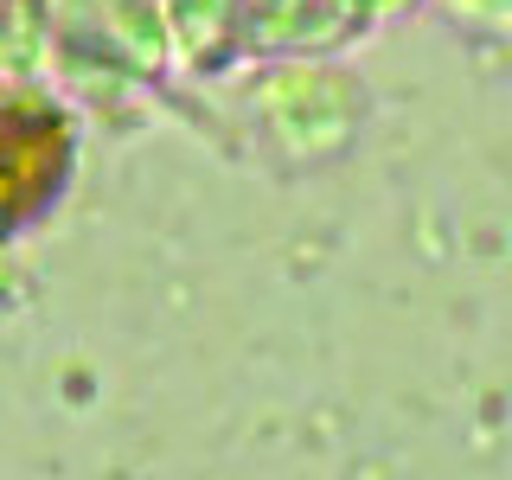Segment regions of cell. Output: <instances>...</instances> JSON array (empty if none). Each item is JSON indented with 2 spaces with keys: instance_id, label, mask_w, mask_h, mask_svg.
<instances>
[{
  "instance_id": "1",
  "label": "cell",
  "mask_w": 512,
  "mask_h": 480,
  "mask_svg": "<svg viewBox=\"0 0 512 480\" xmlns=\"http://www.w3.org/2000/svg\"><path fill=\"white\" fill-rule=\"evenodd\" d=\"M64 135L52 116H0V224L32 212L52 192Z\"/></svg>"
}]
</instances>
